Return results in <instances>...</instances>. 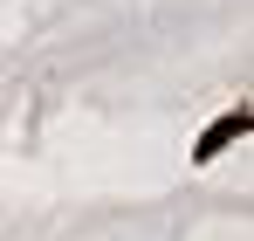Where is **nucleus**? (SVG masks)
I'll list each match as a JSON object with an SVG mask.
<instances>
[{"label": "nucleus", "mask_w": 254, "mask_h": 241, "mask_svg": "<svg viewBox=\"0 0 254 241\" xmlns=\"http://www.w3.org/2000/svg\"><path fill=\"white\" fill-rule=\"evenodd\" d=\"M248 124H254V118H248V104H241V111H227V118H213V124H206V138L192 145V159H220L234 138H248Z\"/></svg>", "instance_id": "f257e3e1"}]
</instances>
